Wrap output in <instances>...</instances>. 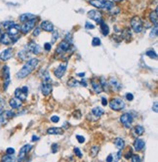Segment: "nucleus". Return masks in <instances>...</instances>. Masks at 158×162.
<instances>
[{
  "label": "nucleus",
  "instance_id": "nucleus-1",
  "mask_svg": "<svg viewBox=\"0 0 158 162\" xmlns=\"http://www.w3.org/2000/svg\"><path fill=\"white\" fill-rule=\"evenodd\" d=\"M38 65H39L38 59H30L20 70H19V72L17 73V78L19 79L26 78V76H28L29 74L35 70Z\"/></svg>",
  "mask_w": 158,
  "mask_h": 162
},
{
  "label": "nucleus",
  "instance_id": "nucleus-2",
  "mask_svg": "<svg viewBox=\"0 0 158 162\" xmlns=\"http://www.w3.org/2000/svg\"><path fill=\"white\" fill-rule=\"evenodd\" d=\"M89 3L98 9H104L108 11L115 6L114 2L109 1V0H90Z\"/></svg>",
  "mask_w": 158,
  "mask_h": 162
},
{
  "label": "nucleus",
  "instance_id": "nucleus-3",
  "mask_svg": "<svg viewBox=\"0 0 158 162\" xmlns=\"http://www.w3.org/2000/svg\"><path fill=\"white\" fill-rule=\"evenodd\" d=\"M130 23H131V28H132V30L135 31L136 33H140L143 31L144 23L139 16H135V17H133L132 19H131Z\"/></svg>",
  "mask_w": 158,
  "mask_h": 162
},
{
  "label": "nucleus",
  "instance_id": "nucleus-4",
  "mask_svg": "<svg viewBox=\"0 0 158 162\" xmlns=\"http://www.w3.org/2000/svg\"><path fill=\"white\" fill-rule=\"evenodd\" d=\"M36 22H37V18H33L31 20L28 21V22L23 23V25L21 26V31H22V33L28 34L29 31L32 30L36 25Z\"/></svg>",
  "mask_w": 158,
  "mask_h": 162
},
{
  "label": "nucleus",
  "instance_id": "nucleus-5",
  "mask_svg": "<svg viewBox=\"0 0 158 162\" xmlns=\"http://www.w3.org/2000/svg\"><path fill=\"white\" fill-rule=\"evenodd\" d=\"M109 107L112 110L115 111H119L124 110L125 108V103L123 102L121 99H118V98H114L112 99L110 102H109Z\"/></svg>",
  "mask_w": 158,
  "mask_h": 162
},
{
  "label": "nucleus",
  "instance_id": "nucleus-6",
  "mask_svg": "<svg viewBox=\"0 0 158 162\" xmlns=\"http://www.w3.org/2000/svg\"><path fill=\"white\" fill-rule=\"evenodd\" d=\"M15 113L12 110H4L0 112V125H5L11 119Z\"/></svg>",
  "mask_w": 158,
  "mask_h": 162
},
{
  "label": "nucleus",
  "instance_id": "nucleus-7",
  "mask_svg": "<svg viewBox=\"0 0 158 162\" xmlns=\"http://www.w3.org/2000/svg\"><path fill=\"white\" fill-rule=\"evenodd\" d=\"M120 122L122 123V125L125 127V128L129 129L132 126L133 123V116L131 115L130 113H123L121 116H120Z\"/></svg>",
  "mask_w": 158,
  "mask_h": 162
},
{
  "label": "nucleus",
  "instance_id": "nucleus-8",
  "mask_svg": "<svg viewBox=\"0 0 158 162\" xmlns=\"http://www.w3.org/2000/svg\"><path fill=\"white\" fill-rule=\"evenodd\" d=\"M88 17H89L91 20H94L95 22H97L98 25H100L101 22H103V15L100 11L98 10H91V11L88 12Z\"/></svg>",
  "mask_w": 158,
  "mask_h": 162
},
{
  "label": "nucleus",
  "instance_id": "nucleus-9",
  "mask_svg": "<svg viewBox=\"0 0 158 162\" xmlns=\"http://www.w3.org/2000/svg\"><path fill=\"white\" fill-rule=\"evenodd\" d=\"M28 87H23V88H17L15 90V97L20 99L22 102L26 100V97H28Z\"/></svg>",
  "mask_w": 158,
  "mask_h": 162
},
{
  "label": "nucleus",
  "instance_id": "nucleus-10",
  "mask_svg": "<svg viewBox=\"0 0 158 162\" xmlns=\"http://www.w3.org/2000/svg\"><path fill=\"white\" fill-rule=\"evenodd\" d=\"M70 42L68 41V40H63L60 43V45L58 46L57 50H56V53L57 54H65V53H66L69 50V48H70Z\"/></svg>",
  "mask_w": 158,
  "mask_h": 162
},
{
  "label": "nucleus",
  "instance_id": "nucleus-11",
  "mask_svg": "<svg viewBox=\"0 0 158 162\" xmlns=\"http://www.w3.org/2000/svg\"><path fill=\"white\" fill-rule=\"evenodd\" d=\"M16 41H17V38H14V36L10 35L7 32L1 34V37H0V42L3 45H11Z\"/></svg>",
  "mask_w": 158,
  "mask_h": 162
},
{
  "label": "nucleus",
  "instance_id": "nucleus-12",
  "mask_svg": "<svg viewBox=\"0 0 158 162\" xmlns=\"http://www.w3.org/2000/svg\"><path fill=\"white\" fill-rule=\"evenodd\" d=\"M52 90L53 85L51 83V81H43V83L41 85V92L43 96H49L52 93Z\"/></svg>",
  "mask_w": 158,
  "mask_h": 162
},
{
  "label": "nucleus",
  "instance_id": "nucleus-13",
  "mask_svg": "<svg viewBox=\"0 0 158 162\" xmlns=\"http://www.w3.org/2000/svg\"><path fill=\"white\" fill-rule=\"evenodd\" d=\"M31 148H32V145H23V147L20 150V152H19L18 160H23V159H25V157L28 154L29 151L31 150Z\"/></svg>",
  "mask_w": 158,
  "mask_h": 162
},
{
  "label": "nucleus",
  "instance_id": "nucleus-14",
  "mask_svg": "<svg viewBox=\"0 0 158 162\" xmlns=\"http://www.w3.org/2000/svg\"><path fill=\"white\" fill-rule=\"evenodd\" d=\"M66 68H68V65L66 63H61L58 66L57 68L54 70V74L57 78H61L63 75H65L66 71Z\"/></svg>",
  "mask_w": 158,
  "mask_h": 162
},
{
  "label": "nucleus",
  "instance_id": "nucleus-15",
  "mask_svg": "<svg viewBox=\"0 0 158 162\" xmlns=\"http://www.w3.org/2000/svg\"><path fill=\"white\" fill-rule=\"evenodd\" d=\"M28 50L30 53L35 54V55H38V54L41 53V47H40L37 43H35L34 41L29 42L28 45Z\"/></svg>",
  "mask_w": 158,
  "mask_h": 162
},
{
  "label": "nucleus",
  "instance_id": "nucleus-16",
  "mask_svg": "<svg viewBox=\"0 0 158 162\" xmlns=\"http://www.w3.org/2000/svg\"><path fill=\"white\" fill-rule=\"evenodd\" d=\"M13 55H14V51H13L12 48H7L3 50V51L1 52V54H0V60L1 61H8L10 60L11 58L13 57Z\"/></svg>",
  "mask_w": 158,
  "mask_h": 162
},
{
  "label": "nucleus",
  "instance_id": "nucleus-17",
  "mask_svg": "<svg viewBox=\"0 0 158 162\" xmlns=\"http://www.w3.org/2000/svg\"><path fill=\"white\" fill-rule=\"evenodd\" d=\"M108 84H109V87H111V89L114 90V91H120L121 88H122V84L120 83V82L117 80L115 77L109 78Z\"/></svg>",
  "mask_w": 158,
  "mask_h": 162
},
{
  "label": "nucleus",
  "instance_id": "nucleus-18",
  "mask_svg": "<svg viewBox=\"0 0 158 162\" xmlns=\"http://www.w3.org/2000/svg\"><path fill=\"white\" fill-rule=\"evenodd\" d=\"M3 78H4V89L6 90L8 88V85L10 83V70L7 65L3 66Z\"/></svg>",
  "mask_w": 158,
  "mask_h": 162
},
{
  "label": "nucleus",
  "instance_id": "nucleus-19",
  "mask_svg": "<svg viewBox=\"0 0 158 162\" xmlns=\"http://www.w3.org/2000/svg\"><path fill=\"white\" fill-rule=\"evenodd\" d=\"M91 84H92L93 90L95 91V93H97V94H100V93L103 92V87H101V82H100V80H99V79L93 78L92 80H91Z\"/></svg>",
  "mask_w": 158,
  "mask_h": 162
},
{
  "label": "nucleus",
  "instance_id": "nucleus-20",
  "mask_svg": "<svg viewBox=\"0 0 158 162\" xmlns=\"http://www.w3.org/2000/svg\"><path fill=\"white\" fill-rule=\"evenodd\" d=\"M40 28L47 31V32H53V31L55 30L53 23L51 22H48V21H43V22L41 23V25H40Z\"/></svg>",
  "mask_w": 158,
  "mask_h": 162
},
{
  "label": "nucleus",
  "instance_id": "nucleus-21",
  "mask_svg": "<svg viewBox=\"0 0 158 162\" xmlns=\"http://www.w3.org/2000/svg\"><path fill=\"white\" fill-rule=\"evenodd\" d=\"M133 147H134V150L136 151H141L144 150V147H146V143L141 139H136L135 142H134Z\"/></svg>",
  "mask_w": 158,
  "mask_h": 162
},
{
  "label": "nucleus",
  "instance_id": "nucleus-22",
  "mask_svg": "<svg viewBox=\"0 0 158 162\" xmlns=\"http://www.w3.org/2000/svg\"><path fill=\"white\" fill-rule=\"evenodd\" d=\"M20 31H21V26L19 25H16V23L7 28V33H9L10 35H12V36L18 35V33L20 32Z\"/></svg>",
  "mask_w": 158,
  "mask_h": 162
},
{
  "label": "nucleus",
  "instance_id": "nucleus-23",
  "mask_svg": "<svg viewBox=\"0 0 158 162\" xmlns=\"http://www.w3.org/2000/svg\"><path fill=\"white\" fill-rule=\"evenodd\" d=\"M9 105L11 108L17 110V108H20L23 105V102L20 99H18V98L15 97V98H12V99L9 101Z\"/></svg>",
  "mask_w": 158,
  "mask_h": 162
},
{
  "label": "nucleus",
  "instance_id": "nucleus-24",
  "mask_svg": "<svg viewBox=\"0 0 158 162\" xmlns=\"http://www.w3.org/2000/svg\"><path fill=\"white\" fill-rule=\"evenodd\" d=\"M47 134L49 135H61L63 134V131L61 128H59V127H52V128H49L47 130Z\"/></svg>",
  "mask_w": 158,
  "mask_h": 162
},
{
  "label": "nucleus",
  "instance_id": "nucleus-25",
  "mask_svg": "<svg viewBox=\"0 0 158 162\" xmlns=\"http://www.w3.org/2000/svg\"><path fill=\"white\" fill-rule=\"evenodd\" d=\"M100 26H101V32L103 33V36L108 35L109 34V28H108V26L104 23V21L100 23Z\"/></svg>",
  "mask_w": 158,
  "mask_h": 162
},
{
  "label": "nucleus",
  "instance_id": "nucleus-26",
  "mask_svg": "<svg viewBox=\"0 0 158 162\" xmlns=\"http://www.w3.org/2000/svg\"><path fill=\"white\" fill-rule=\"evenodd\" d=\"M33 18H36V16H34L32 14H23L22 16H20V21L21 23H25V22H28V21L31 20V19Z\"/></svg>",
  "mask_w": 158,
  "mask_h": 162
},
{
  "label": "nucleus",
  "instance_id": "nucleus-27",
  "mask_svg": "<svg viewBox=\"0 0 158 162\" xmlns=\"http://www.w3.org/2000/svg\"><path fill=\"white\" fill-rule=\"evenodd\" d=\"M114 145L118 150H123L125 147V142H124V140L121 139V138H117L114 142Z\"/></svg>",
  "mask_w": 158,
  "mask_h": 162
},
{
  "label": "nucleus",
  "instance_id": "nucleus-28",
  "mask_svg": "<svg viewBox=\"0 0 158 162\" xmlns=\"http://www.w3.org/2000/svg\"><path fill=\"white\" fill-rule=\"evenodd\" d=\"M92 113L96 116V117H101V116L104 113V111H103V110L101 108L96 107V108H94L92 110Z\"/></svg>",
  "mask_w": 158,
  "mask_h": 162
},
{
  "label": "nucleus",
  "instance_id": "nucleus-29",
  "mask_svg": "<svg viewBox=\"0 0 158 162\" xmlns=\"http://www.w3.org/2000/svg\"><path fill=\"white\" fill-rule=\"evenodd\" d=\"M157 9L154 10V11H152L150 14H149V20H150V22L152 23H154V26H157Z\"/></svg>",
  "mask_w": 158,
  "mask_h": 162
},
{
  "label": "nucleus",
  "instance_id": "nucleus-30",
  "mask_svg": "<svg viewBox=\"0 0 158 162\" xmlns=\"http://www.w3.org/2000/svg\"><path fill=\"white\" fill-rule=\"evenodd\" d=\"M131 36H132V33H131V30L129 28H125L124 30H123L122 32V38L126 39V41H129L131 39Z\"/></svg>",
  "mask_w": 158,
  "mask_h": 162
},
{
  "label": "nucleus",
  "instance_id": "nucleus-31",
  "mask_svg": "<svg viewBox=\"0 0 158 162\" xmlns=\"http://www.w3.org/2000/svg\"><path fill=\"white\" fill-rule=\"evenodd\" d=\"M100 82H101V87H103V91H106V92L109 91V84H108V82L106 80V79H104L103 77H101L100 79Z\"/></svg>",
  "mask_w": 158,
  "mask_h": 162
},
{
  "label": "nucleus",
  "instance_id": "nucleus-32",
  "mask_svg": "<svg viewBox=\"0 0 158 162\" xmlns=\"http://www.w3.org/2000/svg\"><path fill=\"white\" fill-rule=\"evenodd\" d=\"M99 151H100V147L99 145H94L90 150V155L92 157H96L99 154Z\"/></svg>",
  "mask_w": 158,
  "mask_h": 162
},
{
  "label": "nucleus",
  "instance_id": "nucleus-33",
  "mask_svg": "<svg viewBox=\"0 0 158 162\" xmlns=\"http://www.w3.org/2000/svg\"><path fill=\"white\" fill-rule=\"evenodd\" d=\"M134 133H135L137 136H141L144 133V128L141 125H137L135 128H134Z\"/></svg>",
  "mask_w": 158,
  "mask_h": 162
},
{
  "label": "nucleus",
  "instance_id": "nucleus-34",
  "mask_svg": "<svg viewBox=\"0 0 158 162\" xmlns=\"http://www.w3.org/2000/svg\"><path fill=\"white\" fill-rule=\"evenodd\" d=\"M29 51L28 50V52H26V51H22V52H20V54H19V57L21 58L23 61H26L29 58Z\"/></svg>",
  "mask_w": 158,
  "mask_h": 162
},
{
  "label": "nucleus",
  "instance_id": "nucleus-35",
  "mask_svg": "<svg viewBox=\"0 0 158 162\" xmlns=\"http://www.w3.org/2000/svg\"><path fill=\"white\" fill-rule=\"evenodd\" d=\"M146 55L148 56V57L151 58V59H157V54H156V52L153 51V50H148V51H146Z\"/></svg>",
  "mask_w": 158,
  "mask_h": 162
},
{
  "label": "nucleus",
  "instance_id": "nucleus-36",
  "mask_svg": "<svg viewBox=\"0 0 158 162\" xmlns=\"http://www.w3.org/2000/svg\"><path fill=\"white\" fill-rule=\"evenodd\" d=\"M92 45L94 47L100 46L101 45V39L99 38V37H94L93 40H92Z\"/></svg>",
  "mask_w": 158,
  "mask_h": 162
},
{
  "label": "nucleus",
  "instance_id": "nucleus-37",
  "mask_svg": "<svg viewBox=\"0 0 158 162\" xmlns=\"http://www.w3.org/2000/svg\"><path fill=\"white\" fill-rule=\"evenodd\" d=\"M78 83H79V82L76 81L75 78H71V79H69V81L68 82V85L69 87H75Z\"/></svg>",
  "mask_w": 158,
  "mask_h": 162
},
{
  "label": "nucleus",
  "instance_id": "nucleus-38",
  "mask_svg": "<svg viewBox=\"0 0 158 162\" xmlns=\"http://www.w3.org/2000/svg\"><path fill=\"white\" fill-rule=\"evenodd\" d=\"M15 158L13 155H9V154H6L5 156L2 157V161H14Z\"/></svg>",
  "mask_w": 158,
  "mask_h": 162
},
{
  "label": "nucleus",
  "instance_id": "nucleus-39",
  "mask_svg": "<svg viewBox=\"0 0 158 162\" xmlns=\"http://www.w3.org/2000/svg\"><path fill=\"white\" fill-rule=\"evenodd\" d=\"M157 26H154V28L150 32V38H156L157 37Z\"/></svg>",
  "mask_w": 158,
  "mask_h": 162
},
{
  "label": "nucleus",
  "instance_id": "nucleus-40",
  "mask_svg": "<svg viewBox=\"0 0 158 162\" xmlns=\"http://www.w3.org/2000/svg\"><path fill=\"white\" fill-rule=\"evenodd\" d=\"M52 41H51V44H54L56 41H57V39H58V37H59V33H58V31H53V35H52Z\"/></svg>",
  "mask_w": 158,
  "mask_h": 162
},
{
  "label": "nucleus",
  "instance_id": "nucleus-41",
  "mask_svg": "<svg viewBox=\"0 0 158 162\" xmlns=\"http://www.w3.org/2000/svg\"><path fill=\"white\" fill-rule=\"evenodd\" d=\"M73 151H74V153H75V155L77 156V157H79V158H82V152H81V150H79L78 148H73Z\"/></svg>",
  "mask_w": 158,
  "mask_h": 162
},
{
  "label": "nucleus",
  "instance_id": "nucleus-42",
  "mask_svg": "<svg viewBox=\"0 0 158 162\" xmlns=\"http://www.w3.org/2000/svg\"><path fill=\"white\" fill-rule=\"evenodd\" d=\"M59 150V145L58 144H53L52 148H51V151L52 153H57Z\"/></svg>",
  "mask_w": 158,
  "mask_h": 162
},
{
  "label": "nucleus",
  "instance_id": "nucleus-43",
  "mask_svg": "<svg viewBox=\"0 0 158 162\" xmlns=\"http://www.w3.org/2000/svg\"><path fill=\"white\" fill-rule=\"evenodd\" d=\"M13 25H15V23L12 22V21H8V22H4L3 23V26L6 28V30L8 28H10V26H12Z\"/></svg>",
  "mask_w": 158,
  "mask_h": 162
},
{
  "label": "nucleus",
  "instance_id": "nucleus-44",
  "mask_svg": "<svg viewBox=\"0 0 158 162\" xmlns=\"http://www.w3.org/2000/svg\"><path fill=\"white\" fill-rule=\"evenodd\" d=\"M131 160L133 162H140L141 158L138 154H132V156H131Z\"/></svg>",
  "mask_w": 158,
  "mask_h": 162
},
{
  "label": "nucleus",
  "instance_id": "nucleus-45",
  "mask_svg": "<svg viewBox=\"0 0 158 162\" xmlns=\"http://www.w3.org/2000/svg\"><path fill=\"white\" fill-rule=\"evenodd\" d=\"M85 28H86V30H94V28H95V26L94 25H92V23H90L89 22H86V23H85Z\"/></svg>",
  "mask_w": 158,
  "mask_h": 162
},
{
  "label": "nucleus",
  "instance_id": "nucleus-46",
  "mask_svg": "<svg viewBox=\"0 0 158 162\" xmlns=\"http://www.w3.org/2000/svg\"><path fill=\"white\" fill-rule=\"evenodd\" d=\"M15 153V150L13 148H8L6 150V154H9V155H13Z\"/></svg>",
  "mask_w": 158,
  "mask_h": 162
},
{
  "label": "nucleus",
  "instance_id": "nucleus-47",
  "mask_svg": "<svg viewBox=\"0 0 158 162\" xmlns=\"http://www.w3.org/2000/svg\"><path fill=\"white\" fill-rule=\"evenodd\" d=\"M51 121H52L53 123H58V122L60 121V117H59L58 115H54L51 117Z\"/></svg>",
  "mask_w": 158,
  "mask_h": 162
},
{
  "label": "nucleus",
  "instance_id": "nucleus-48",
  "mask_svg": "<svg viewBox=\"0 0 158 162\" xmlns=\"http://www.w3.org/2000/svg\"><path fill=\"white\" fill-rule=\"evenodd\" d=\"M76 139H77V141H78V143H80V144H83V143L85 142V138L83 136H80V135H77Z\"/></svg>",
  "mask_w": 158,
  "mask_h": 162
},
{
  "label": "nucleus",
  "instance_id": "nucleus-49",
  "mask_svg": "<svg viewBox=\"0 0 158 162\" xmlns=\"http://www.w3.org/2000/svg\"><path fill=\"white\" fill-rule=\"evenodd\" d=\"M126 99H127L129 102H131V101L134 100V95L132 94V93H128V94H126Z\"/></svg>",
  "mask_w": 158,
  "mask_h": 162
},
{
  "label": "nucleus",
  "instance_id": "nucleus-50",
  "mask_svg": "<svg viewBox=\"0 0 158 162\" xmlns=\"http://www.w3.org/2000/svg\"><path fill=\"white\" fill-rule=\"evenodd\" d=\"M40 31H41V28H34L33 35H34V36H38L39 34H40Z\"/></svg>",
  "mask_w": 158,
  "mask_h": 162
},
{
  "label": "nucleus",
  "instance_id": "nucleus-51",
  "mask_svg": "<svg viewBox=\"0 0 158 162\" xmlns=\"http://www.w3.org/2000/svg\"><path fill=\"white\" fill-rule=\"evenodd\" d=\"M51 48H52V44L51 43H45L44 44V49L46 50V51H50Z\"/></svg>",
  "mask_w": 158,
  "mask_h": 162
},
{
  "label": "nucleus",
  "instance_id": "nucleus-52",
  "mask_svg": "<svg viewBox=\"0 0 158 162\" xmlns=\"http://www.w3.org/2000/svg\"><path fill=\"white\" fill-rule=\"evenodd\" d=\"M132 154H133V153H132V151H128V152L127 153H126V154L124 155V157L126 158V159H127V160H129V159L131 158V156H132Z\"/></svg>",
  "mask_w": 158,
  "mask_h": 162
},
{
  "label": "nucleus",
  "instance_id": "nucleus-53",
  "mask_svg": "<svg viewBox=\"0 0 158 162\" xmlns=\"http://www.w3.org/2000/svg\"><path fill=\"white\" fill-rule=\"evenodd\" d=\"M157 102H154V103H153V107H152V110H154V112H157L158 111V108H157Z\"/></svg>",
  "mask_w": 158,
  "mask_h": 162
},
{
  "label": "nucleus",
  "instance_id": "nucleus-54",
  "mask_svg": "<svg viewBox=\"0 0 158 162\" xmlns=\"http://www.w3.org/2000/svg\"><path fill=\"white\" fill-rule=\"evenodd\" d=\"M101 105H103V107H106V105H108V100H106V98H103V99H101Z\"/></svg>",
  "mask_w": 158,
  "mask_h": 162
},
{
  "label": "nucleus",
  "instance_id": "nucleus-55",
  "mask_svg": "<svg viewBox=\"0 0 158 162\" xmlns=\"http://www.w3.org/2000/svg\"><path fill=\"white\" fill-rule=\"evenodd\" d=\"M120 157H121V150H119V151L117 152V155H116V158H115V160H119Z\"/></svg>",
  "mask_w": 158,
  "mask_h": 162
},
{
  "label": "nucleus",
  "instance_id": "nucleus-56",
  "mask_svg": "<svg viewBox=\"0 0 158 162\" xmlns=\"http://www.w3.org/2000/svg\"><path fill=\"white\" fill-rule=\"evenodd\" d=\"M4 107V102L2 100H0V112L2 111V108Z\"/></svg>",
  "mask_w": 158,
  "mask_h": 162
},
{
  "label": "nucleus",
  "instance_id": "nucleus-57",
  "mask_svg": "<svg viewBox=\"0 0 158 162\" xmlns=\"http://www.w3.org/2000/svg\"><path fill=\"white\" fill-rule=\"evenodd\" d=\"M112 160H113V157H112V155H111V154L108 155V158H106V161H108V162H111Z\"/></svg>",
  "mask_w": 158,
  "mask_h": 162
},
{
  "label": "nucleus",
  "instance_id": "nucleus-58",
  "mask_svg": "<svg viewBox=\"0 0 158 162\" xmlns=\"http://www.w3.org/2000/svg\"><path fill=\"white\" fill-rule=\"evenodd\" d=\"M79 83H80V85H81V86L87 87V83H86V81H85V80H82L81 82H79Z\"/></svg>",
  "mask_w": 158,
  "mask_h": 162
},
{
  "label": "nucleus",
  "instance_id": "nucleus-59",
  "mask_svg": "<svg viewBox=\"0 0 158 162\" xmlns=\"http://www.w3.org/2000/svg\"><path fill=\"white\" fill-rule=\"evenodd\" d=\"M38 140H39V137H37V136H32V139H31L32 142H36V141H38Z\"/></svg>",
  "mask_w": 158,
  "mask_h": 162
},
{
  "label": "nucleus",
  "instance_id": "nucleus-60",
  "mask_svg": "<svg viewBox=\"0 0 158 162\" xmlns=\"http://www.w3.org/2000/svg\"><path fill=\"white\" fill-rule=\"evenodd\" d=\"M77 75L80 76V77H84V76H85V73H84V72H80V73L77 74Z\"/></svg>",
  "mask_w": 158,
  "mask_h": 162
},
{
  "label": "nucleus",
  "instance_id": "nucleus-61",
  "mask_svg": "<svg viewBox=\"0 0 158 162\" xmlns=\"http://www.w3.org/2000/svg\"><path fill=\"white\" fill-rule=\"evenodd\" d=\"M120 1H122V0H113L112 2H120Z\"/></svg>",
  "mask_w": 158,
  "mask_h": 162
},
{
  "label": "nucleus",
  "instance_id": "nucleus-62",
  "mask_svg": "<svg viewBox=\"0 0 158 162\" xmlns=\"http://www.w3.org/2000/svg\"><path fill=\"white\" fill-rule=\"evenodd\" d=\"M0 37H1V33H0Z\"/></svg>",
  "mask_w": 158,
  "mask_h": 162
}]
</instances>
